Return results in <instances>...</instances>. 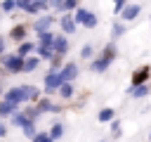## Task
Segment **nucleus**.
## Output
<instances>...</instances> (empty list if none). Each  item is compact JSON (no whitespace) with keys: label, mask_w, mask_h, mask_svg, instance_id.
I'll use <instances>...</instances> for the list:
<instances>
[{"label":"nucleus","mask_w":151,"mask_h":142,"mask_svg":"<svg viewBox=\"0 0 151 142\" xmlns=\"http://www.w3.org/2000/svg\"><path fill=\"white\" fill-rule=\"evenodd\" d=\"M116 59H118V45H116V40H111V43H106V45L101 47L99 54H94V59L90 62V69H92L94 73H104Z\"/></svg>","instance_id":"nucleus-1"},{"label":"nucleus","mask_w":151,"mask_h":142,"mask_svg":"<svg viewBox=\"0 0 151 142\" xmlns=\"http://www.w3.org/2000/svg\"><path fill=\"white\" fill-rule=\"evenodd\" d=\"M0 59H2V71L5 73H24V59L26 57H19L17 52H9V54L5 52Z\"/></svg>","instance_id":"nucleus-2"},{"label":"nucleus","mask_w":151,"mask_h":142,"mask_svg":"<svg viewBox=\"0 0 151 142\" xmlns=\"http://www.w3.org/2000/svg\"><path fill=\"white\" fill-rule=\"evenodd\" d=\"M73 17H76V24H78V26H85V28H94V26L99 24V17H97L92 9H87V7H78V9L73 12Z\"/></svg>","instance_id":"nucleus-3"},{"label":"nucleus","mask_w":151,"mask_h":142,"mask_svg":"<svg viewBox=\"0 0 151 142\" xmlns=\"http://www.w3.org/2000/svg\"><path fill=\"white\" fill-rule=\"evenodd\" d=\"M42 80H45V83H42V90H45L47 95L57 92V90L61 88V83H64V78H61L59 69H47V73H45V78H42Z\"/></svg>","instance_id":"nucleus-4"},{"label":"nucleus","mask_w":151,"mask_h":142,"mask_svg":"<svg viewBox=\"0 0 151 142\" xmlns=\"http://www.w3.org/2000/svg\"><path fill=\"white\" fill-rule=\"evenodd\" d=\"M5 102H12V104H26V85H14V88H7L5 95H2Z\"/></svg>","instance_id":"nucleus-5"},{"label":"nucleus","mask_w":151,"mask_h":142,"mask_svg":"<svg viewBox=\"0 0 151 142\" xmlns=\"http://www.w3.org/2000/svg\"><path fill=\"white\" fill-rule=\"evenodd\" d=\"M57 14H52V12H42L38 19H35V24H33V31L35 33H45V31H50L54 24H57Z\"/></svg>","instance_id":"nucleus-6"},{"label":"nucleus","mask_w":151,"mask_h":142,"mask_svg":"<svg viewBox=\"0 0 151 142\" xmlns=\"http://www.w3.org/2000/svg\"><path fill=\"white\" fill-rule=\"evenodd\" d=\"M142 83H151V64H142L132 71L130 85H142Z\"/></svg>","instance_id":"nucleus-7"},{"label":"nucleus","mask_w":151,"mask_h":142,"mask_svg":"<svg viewBox=\"0 0 151 142\" xmlns=\"http://www.w3.org/2000/svg\"><path fill=\"white\" fill-rule=\"evenodd\" d=\"M57 24H59L61 33H66V36L76 33V28H78V24H76V17H73V12H64V14H59Z\"/></svg>","instance_id":"nucleus-8"},{"label":"nucleus","mask_w":151,"mask_h":142,"mask_svg":"<svg viewBox=\"0 0 151 142\" xmlns=\"http://www.w3.org/2000/svg\"><path fill=\"white\" fill-rule=\"evenodd\" d=\"M7 40H12V43H24V40H28V24H14L12 28H9V33H7Z\"/></svg>","instance_id":"nucleus-9"},{"label":"nucleus","mask_w":151,"mask_h":142,"mask_svg":"<svg viewBox=\"0 0 151 142\" xmlns=\"http://www.w3.org/2000/svg\"><path fill=\"white\" fill-rule=\"evenodd\" d=\"M59 73H61L64 83H73V80L78 78V73H80V66H78L76 62H64V66L59 69Z\"/></svg>","instance_id":"nucleus-10"},{"label":"nucleus","mask_w":151,"mask_h":142,"mask_svg":"<svg viewBox=\"0 0 151 142\" xmlns=\"http://www.w3.org/2000/svg\"><path fill=\"white\" fill-rule=\"evenodd\" d=\"M139 12H142V5H139V2H127L118 17H120L123 21H134V19L139 17Z\"/></svg>","instance_id":"nucleus-11"},{"label":"nucleus","mask_w":151,"mask_h":142,"mask_svg":"<svg viewBox=\"0 0 151 142\" xmlns=\"http://www.w3.org/2000/svg\"><path fill=\"white\" fill-rule=\"evenodd\" d=\"M35 106H38V111L40 114H59L64 106L61 104H54L52 99H47V97H40L38 102H35Z\"/></svg>","instance_id":"nucleus-12"},{"label":"nucleus","mask_w":151,"mask_h":142,"mask_svg":"<svg viewBox=\"0 0 151 142\" xmlns=\"http://www.w3.org/2000/svg\"><path fill=\"white\" fill-rule=\"evenodd\" d=\"M127 95L132 99H144L151 95V83H142V85H130L127 88Z\"/></svg>","instance_id":"nucleus-13"},{"label":"nucleus","mask_w":151,"mask_h":142,"mask_svg":"<svg viewBox=\"0 0 151 142\" xmlns=\"http://www.w3.org/2000/svg\"><path fill=\"white\" fill-rule=\"evenodd\" d=\"M54 54H64L66 57V52H68V47H71V43H68V36L66 33H59V36H54Z\"/></svg>","instance_id":"nucleus-14"},{"label":"nucleus","mask_w":151,"mask_h":142,"mask_svg":"<svg viewBox=\"0 0 151 142\" xmlns=\"http://www.w3.org/2000/svg\"><path fill=\"white\" fill-rule=\"evenodd\" d=\"M40 97H42V90H40L38 85H31V83H26V104H35Z\"/></svg>","instance_id":"nucleus-15"},{"label":"nucleus","mask_w":151,"mask_h":142,"mask_svg":"<svg viewBox=\"0 0 151 142\" xmlns=\"http://www.w3.org/2000/svg\"><path fill=\"white\" fill-rule=\"evenodd\" d=\"M35 47H38V43L24 40V43H19V45H17V54H19V57H28V54H35Z\"/></svg>","instance_id":"nucleus-16"},{"label":"nucleus","mask_w":151,"mask_h":142,"mask_svg":"<svg viewBox=\"0 0 151 142\" xmlns=\"http://www.w3.org/2000/svg\"><path fill=\"white\" fill-rule=\"evenodd\" d=\"M19 111V104H12V102H5L0 99V118H9Z\"/></svg>","instance_id":"nucleus-17"},{"label":"nucleus","mask_w":151,"mask_h":142,"mask_svg":"<svg viewBox=\"0 0 151 142\" xmlns=\"http://www.w3.org/2000/svg\"><path fill=\"white\" fill-rule=\"evenodd\" d=\"M78 7H80L78 0H61V2L54 7V12H57V14H64V12H76Z\"/></svg>","instance_id":"nucleus-18"},{"label":"nucleus","mask_w":151,"mask_h":142,"mask_svg":"<svg viewBox=\"0 0 151 142\" xmlns=\"http://www.w3.org/2000/svg\"><path fill=\"white\" fill-rule=\"evenodd\" d=\"M35 54H38L42 62H50V59L54 57V47H52V45H42V43H38V47H35Z\"/></svg>","instance_id":"nucleus-19"},{"label":"nucleus","mask_w":151,"mask_h":142,"mask_svg":"<svg viewBox=\"0 0 151 142\" xmlns=\"http://www.w3.org/2000/svg\"><path fill=\"white\" fill-rule=\"evenodd\" d=\"M40 62H42V59H40L38 54H28V57L24 59V73H33V71L40 66Z\"/></svg>","instance_id":"nucleus-20"},{"label":"nucleus","mask_w":151,"mask_h":142,"mask_svg":"<svg viewBox=\"0 0 151 142\" xmlns=\"http://www.w3.org/2000/svg\"><path fill=\"white\" fill-rule=\"evenodd\" d=\"M47 133H50V137L57 142V140H61V137H64V133H66V125H64L61 121H54V123L50 125V130H47Z\"/></svg>","instance_id":"nucleus-21"},{"label":"nucleus","mask_w":151,"mask_h":142,"mask_svg":"<svg viewBox=\"0 0 151 142\" xmlns=\"http://www.w3.org/2000/svg\"><path fill=\"white\" fill-rule=\"evenodd\" d=\"M113 118H116V109H111V106H101L99 114H97V121L99 123H111Z\"/></svg>","instance_id":"nucleus-22"},{"label":"nucleus","mask_w":151,"mask_h":142,"mask_svg":"<svg viewBox=\"0 0 151 142\" xmlns=\"http://www.w3.org/2000/svg\"><path fill=\"white\" fill-rule=\"evenodd\" d=\"M28 121H31V118H28V116L24 114V109H19V111H17L14 116H9V125H14V128H24V125H26Z\"/></svg>","instance_id":"nucleus-23"},{"label":"nucleus","mask_w":151,"mask_h":142,"mask_svg":"<svg viewBox=\"0 0 151 142\" xmlns=\"http://www.w3.org/2000/svg\"><path fill=\"white\" fill-rule=\"evenodd\" d=\"M57 92H59L61 99H71V97L76 95V88H73V83H61V88H59Z\"/></svg>","instance_id":"nucleus-24"},{"label":"nucleus","mask_w":151,"mask_h":142,"mask_svg":"<svg viewBox=\"0 0 151 142\" xmlns=\"http://www.w3.org/2000/svg\"><path fill=\"white\" fill-rule=\"evenodd\" d=\"M123 33H125V24H120V21H113V26H111V40H118V38H123Z\"/></svg>","instance_id":"nucleus-25"},{"label":"nucleus","mask_w":151,"mask_h":142,"mask_svg":"<svg viewBox=\"0 0 151 142\" xmlns=\"http://www.w3.org/2000/svg\"><path fill=\"white\" fill-rule=\"evenodd\" d=\"M54 36H57V33H52V31L38 33V43H42V45H54Z\"/></svg>","instance_id":"nucleus-26"},{"label":"nucleus","mask_w":151,"mask_h":142,"mask_svg":"<svg viewBox=\"0 0 151 142\" xmlns=\"http://www.w3.org/2000/svg\"><path fill=\"white\" fill-rule=\"evenodd\" d=\"M120 133H123V121L113 118L111 121V137H120Z\"/></svg>","instance_id":"nucleus-27"},{"label":"nucleus","mask_w":151,"mask_h":142,"mask_svg":"<svg viewBox=\"0 0 151 142\" xmlns=\"http://www.w3.org/2000/svg\"><path fill=\"white\" fill-rule=\"evenodd\" d=\"M21 133H24V137H28V140H31V137L38 133V128H35V121H28V123L21 128Z\"/></svg>","instance_id":"nucleus-28"},{"label":"nucleus","mask_w":151,"mask_h":142,"mask_svg":"<svg viewBox=\"0 0 151 142\" xmlns=\"http://www.w3.org/2000/svg\"><path fill=\"white\" fill-rule=\"evenodd\" d=\"M0 9H2V14H9V12L19 9V7H17V0H2L0 2Z\"/></svg>","instance_id":"nucleus-29"},{"label":"nucleus","mask_w":151,"mask_h":142,"mask_svg":"<svg viewBox=\"0 0 151 142\" xmlns=\"http://www.w3.org/2000/svg\"><path fill=\"white\" fill-rule=\"evenodd\" d=\"M80 59H90V62H92V59H94V47H92V45H83V47H80Z\"/></svg>","instance_id":"nucleus-30"},{"label":"nucleus","mask_w":151,"mask_h":142,"mask_svg":"<svg viewBox=\"0 0 151 142\" xmlns=\"http://www.w3.org/2000/svg\"><path fill=\"white\" fill-rule=\"evenodd\" d=\"M31 142H54V140L50 137V133H40V130H38V133L31 137Z\"/></svg>","instance_id":"nucleus-31"},{"label":"nucleus","mask_w":151,"mask_h":142,"mask_svg":"<svg viewBox=\"0 0 151 142\" xmlns=\"http://www.w3.org/2000/svg\"><path fill=\"white\" fill-rule=\"evenodd\" d=\"M64 66V54H54L50 59V69H61Z\"/></svg>","instance_id":"nucleus-32"},{"label":"nucleus","mask_w":151,"mask_h":142,"mask_svg":"<svg viewBox=\"0 0 151 142\" xmlns=\"http://www.w3.org/2000/svg\"><path fill=\"white\" fill-rule=\"evenodd\" d=\"M125 5H127V0H113V12H116V14H120Z\"/></svg>","instance_id":"nucleus-33"},{"label":"nucleus","mask_w":151,"mask_h":142,"mask_svg":"<svg viewBox=\"0 0 151 142\" xmlns=\"http://www.w3.org/2000/svg\"><path fill=\"white\" fill-rule=\"evenodd\" d=\"M7 133H9V130H7V125H5V123H0V140H2V137H7Z\"/></svg>","instance_id":"nucleus-34"},{"label":"nucleus","mask_w":151,"mask_h":142,"mask_svg":"<svg viewBox=\"0 0 151 142\" xmlns=\"http://www.w3.org/2000/svg\"><path fill=\"white\" fill-rule=\"evenodd\" d=\"M7 52V43H5V38H0V57Z\"/></svg>","instance_id":"nucleus-35"},{"label":"nucleus","mask_w":151,"mask_h":142,"mask_svg":"<svg viewBox=\"0 0 151 142\" xmlns=\"http://www.w3.org/2000/svg\"><path fill=\"white\" fill-rule=\"evenodd\" d=\"M59 2H61V0H50V5H52V9H54V7L59 5Z\"/></svg>","instance_id":"nucleus-36"},{"label":"nucleus","mask_w":151,"mask_h":142,"mask_svg":"<svg viewBox=\"0 0 151 142\" xmlns=\"http://www.w3.org/2000/svg\"><path fill=\"white\" fill-rule=\"evenodd\" d=\"M2 95H5V88H2V83H0V99H2Z\"/></svg>","instance_id":"nucleus-37"},{"label":"nucleus","mask_w":151,"mask_h":142,"mask_svg":"<svg viewBox=\"0 0 151 142\" xmlns=\"http://www.w3.org/2000/svg\"><path fill=\"white\" fill-rule=\"evenodd\" d=\"M149 24H151V17H149Z\"/></svg>","instance_id":"nucleus-38"},{"label":"nucleus","mask_w":151,"mask_h":142,"mask_svg":"<svg viewBox=\"0 0 151 142\" xmlns=\"http://www.w3.org/2000/svg\"><path fill=\"white\" fill-rule=\"evenodd\" d=\"M0 17H2V9H0Z\"/></svg>","instance_id":"nucleus-39"},{"label":"nucleus","mask_w":151,"mask_h":142,"mask_svg":"<svg viewBox=\"0 0 151 142\" xmlns=\"http://www.w3.org/2000/svg\"><path fill=\"white\" fill-rule=\"evenodd\" d=\"M99 142H106V140H99Z\"/></svg>","instance_id":"nucleus-40"},{"label":"nucleus","mask_w":151,"mask_h":142,"mask_svg":"<svg viewBox=\"0 0 151 142\" xmlns=\"http://www.w3.org/2000/svg\"><path fill=\"white\" fill-rule=\"evenodd\" d=\"M149 142H151V135H149Z\"/></svg>","instance_id":"nucleus-41"},{"label":"nucleus","mask_w":151,"mask_h":142,"mask_svg":"<svg viewBox=\"0 0 151 142\" xmlns=\"http://www.w3.org/2000/svg\"><path fill=\"white\" fill-rule=\"evenodd\" d=\"M0 123H2V118H0Z\"/></svg>","instance_id":"nucleus-42"}]
</instances>
